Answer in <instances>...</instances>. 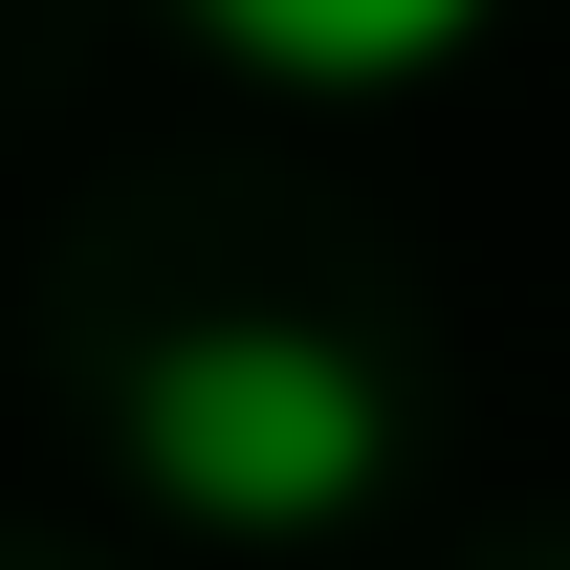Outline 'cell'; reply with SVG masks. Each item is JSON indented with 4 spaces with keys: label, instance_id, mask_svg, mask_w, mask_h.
Masks as SVG:
<instances>
[{
    "label": "cell",
    "instance_id": "cell-3",
    "mask_svg": "<svg viewBox=\"0 0 570 570\" xmlns=\"http://www.w3.org/2000/svg\"><path fill=\"white\" fill-rule=\"evenodd\" d=\"M549 570H570V549H549Z\"/></svg>",
    "mask_w": 570,
    "mask_h": 570
},
{
    "label": "cell",
    "instance_id": "cell-2",
    "mask_svg": "<svg viewBox=\"0 0 570 570\" xmlns=\"http://www.w3.org/2000/svg\"><path fill=\"white\" fill-rule=\"evenodd\" d=\"M527 22V0H176V45L264 110H417Z\"/></svg>",
    "mask_w": 570,
    "mask_h": 570
},
{
    "label": "cell",
    "instance_id": "cell-1",
    "mask_svg": "<svg viewBox=\"0 0 570 570\" xmlns=\"http://www.w3.org/2000/svg\"><path fill=\"white\" fill-rule=\"evenodd\" d=\"M110 461H132L154 527H198L242 570H307V549H352L373 504H395L417 395L352 330H307V307H198V330H154L110 373Z\"/></svg>",
    "mask_w": 570,
    "mask_h": 570
}]
</instances>
